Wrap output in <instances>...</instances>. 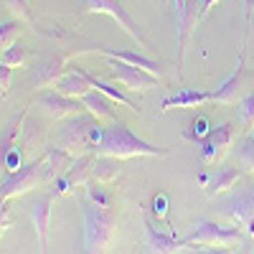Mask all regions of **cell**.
I'll return each mask as SVG.
<instances>
[{
	"mask_svg": "<svg viewBox=\"0 0 254 254\" xmlns=\"http://www.w3.org/2000/svg\"><path fill=\"white\" fill-rule=\"evenodd\" d=\"M168 147H155L150 142H145L142 137H137L130 127L122 120H112L110 127H104L102 142L97 147V155H110L117 160H127V158H137V155H168Z\"/></svg>",
	"mask_w": 254,
	"mask_h": 254,
	"instance_id": "cell-1",
	"label": "cell"
},
{
	"mask_svg": "<svg viewBox=\"0 0 254 254\" xmlns=\"http://www.w3.org/2000/svg\"><path fill=\"white\" fill-rule=\"evenodd\" d=\"M104 127L102 120H97L92 112L87 115H74L69 117V122L59 130V145L66 147L71 155H87V153H97V147L102 142Z\"/></svg>",
	"mask_w": 254,
	"mask_h": 254,
	"instance_id": "cell-2",
	"label": "cell"
},
{
	"mask_svg": "<svg viewBox=\"0 0 254 254\" xmlns=\"http://www.w3.org/2000/svg\"><path fill=\"white\" fill-rule=\"evenodd\" d=\"M117 219L110 208H102L92 201L84 203V249L104 252L115 239Z\"/></svg>",
	"mask_w": 254,
	"mask_h": 254,
	"instance_id": "cell-3",
	"label": "cell"
},
{
	"mask_svg": "<svg viewBox=\"0 0 254 254\" xmlns=\"http://www.w3.org/2000/svg\"><path fill=\"white\" fill-rule=\"evenodd\" d=\"M44 183H49L46 168H44V158H36L28 165L20 168V171L8 176V181L0 186V201H8L13 196H23V193H28V190L44 186Z\"/></svg>",
	"mask_w": 254,
	"mask_h": 254,
	"instance_id": "cell-4",
	"label": "cell"
},
{
	"mask_svg": "<svg viewBox=\"0 0 254 254\" xmlns=\"http://www.w3.org/2000/svg\"><path fill=\"white\" fill-rule=\"evenodd\" d=\"M242 231L239 229H226V226H219L214 221H198L193 224L190 234L183 239L186 247H234V244H242Z\"/></svg>",
	"mask_w": 254,
	"mask_h": 254,
	"instance_id": "cell-5",
	"label": "cell"
},
{
	"mask_svg": "<svg viewBox=\"0 0 254 254\" xmlns=\"http://www.w3.org/2000/svg\"><path fill=\"white\" fill-rule=\"evenodd\" d=\"M87 13H104V15H110L112 20H117V26L132 41H137L142 49H147V41H145L142 31L137 28L132 15L125 10V5L120 3V0H81V15H87Z\"/></svg>",
	"mask_w": 254,
	"mask_h": 254,
	"instance_id": "cell-6",
	"label": "cell"
},
{
	"mask_svg": "<svg viewBox=\"0 0 254 254\" xmlns=\"http://www.w3.org/2000/svg\"><path fill=\"white\" fill-rule=\"evenodd\" d=\"M237 125L234 122H221L219 127H211V132L201 140V160L203 165H216L226 153L229 147L237 140Z\"/></svg>",
	"mask_w": 254,
	"mask_h": 254,
	"instance_id": "cell-7",
	"label": "cell"
},
{
	"mask_svg": "<svg viewBox=\"0 0 254 254\" xmlns=\"http://www.w3.org/2000/svg\"><path fill=\"white\" fill-rule=\"evenodd\" d=\"M110 79L117 81L120 87H125V89H135V92L140 89V92H145V89L158 87V79H160V76L145 71V69H140V66H132V64H125V61L115 59V61L110 64Z\"/></svg>",
	"mask_w": 254,
	"mask_h": 254,
	"instance_id": "cell-8",
	"label": "cell"
},
{
	"mask_svg": "<svg viewBox=\"0 0 254 254\" xmlns=\"http://www.w3.org/2000/svg\"><path fill=\"white\" fill-rule=\"evenodd\" d=\"M226 208H229V216L242 229H247L249 237H254V186H247L237 193H231Z\"/></svg>",
	"mask_w": 254,
	"mask_h": 254,
	"instance_id": "cell-9",
	"label": "cell"
},
{
	"mask_svg": "<svg viewBox=\"0 0 254 254\" xmlns=\"http://www.w3.org/2000/svg\"><path fill=\"white\" fill-rule=\"evenodd\" d=\"M252 81V74L244 69V61L239 56V64L234 66V71H231L219 87L214 89V102H221V104H237L242 99V92L244 87Z\"/></svg>",
	"mask_w": 254,
	"mask_h": 254,
	"instance_id": "cell-10",
	"label": "cell"
},
{
	"mask_svg": "<svg viewBox=\"0 0 254 254\" xmlns=\"http://www.w3.org/2000/svg\"><path fill=\"white\" fill-rule=\"evenodd\" d=\"M38 104L44 107V112H46L51 120H69V117L79 115L81 107H84V102H81V99L66 97V94H61L59 89H56V92L41 94V97H38Z\"/></svg>",
	"mask_w": 254,
	"mask_h": 254,
	"instance_id": "cell-11",
	"label": "cell"
},
{
	"mask_svg": "<svg viewBox=\"0 0 254 254\" xmlns=\"http://www.w3.org/2000/svg\"><path fill=\"white\" fill-rule=\"evenodd\" d=\"M51 201H54V196L46 193V196H38V198L28 206V216H31V224H33V231H36V239H38V252H46V244H49Z\"/></svg>",
	"mask_w": 254,
	"mask_h": 254,
	"instance_id": "cell-12",
	"label": "cell"
},
{
	"mask_svg": "<svg viewBox=\"0 0 254 254\" xmlns=\"http://www.w3.org/2000/svg\"><path fill=\"white\" fill-rule=\"evenodd\" d=\"M66 61H69V56H64V54H51V56H46V59L36 66L31 81L36 84L38 89L54 87V84L64 76V71H66Z\"/></svg>",
	"mask_w": 254,
	"mask_h": 254,
	"instance_id": "cell-13",
	"label": "cell"
},
{
	"mask_svg": "<svg viewBox=\"0 0 254 254\" xmlns=\"http://www.w3.org/2000/svg\"><path fill=\"white\" fill-rule=\"evenodd\" d=\"M242 178V171L239 165H221L214 176H203L201 183L206 186V193L208 196H221L226 190H231Z\"/></svg>",
	"mask_w": 254,
	"mask_h": 254,
	"instance_id": "cell-14",
	"label": "cell"
},
{
	"mask_svg": "<svg viewBox=\"0 0 254 254\" xmlns=\"http://www.w3.org/2000/svg\"><path fill=\"white\" fill-rule=\"evenodd\" d=\"M214 102V92H198V89H181L173 97H165L160 104V112L168 110H193V107H203V104Z\"/></svg>",
	"mask_w": 254,
	"mask_h": 254,
	"instance_id": "cell-15",
	"label": "cell"
},
{
	"mask_svg": "<svg viewBox=\"0 0 254 254\" xmlns=\"http://www.w3.org/2000/svg\"><path fill=\"white\" fill-rule=\"evenodd\" d=\"M97 54H104L107 59H120L125 64H132V66H140L145 71H150L155 76H160V64L153 61V59H147L145 54H137V51H127V49H110V46H94Z\"/></svg>",
	"mask_w": 254,
	"mask_h": 254,
	"instance_id": "cell-16",
	"label": "cell"
},
{
	"mask_svg": "<svg viewBox=\"0 0 254 254\" xmlns=\"http://www.w3.org/2000/svg\"><path fill=\"white\" fill-rule=\"evenodd\" d=\"M193 8L188 0H176V23H178V66H183V51H186V41L190 36V28L196 26Z\"/></svg>",
	"mask_w": 254,
	"mask_h": 254,
	"instance_id": "cell-17",
	"label": "cell"
},
{
	"mask_svg": "<svg viewBox=\"0 0 254 254\" xmlns=\"http://www.w3.org/2000/svg\"><path fill=\"white\" fill-rule=\"evenodd\" d=\"M74 158H76V155H71L66 147L51 145L49 150H46V155H44V168H46L49 181H54V178H59V176L66 173V171H69V165L74 163Z\"/></svg>",
	"mask_w": 254,
	"mask_h": 254,
	"instance_id": "cell-18",
	"label": "cell"
},
{
	"mask_svg": "<svg viewBox=\"0 0 254 254\" xmlns=\"http://www.w3.org/2000/svg\"><path fill=\"white\" fill-rule=\"evenodd\" d=\"M56 89H59L61 94H66V97L81 99L84 94H89V92H92V84H89L87 76H84V71L76 66V69L66 71V74H64V76L56 81Z\"/></svg>",
	"mask_w": 254,
	"mask_h": 254,
	"instance_id": "cell-19",
	"label": "cell"
},
{
	"mask_svg": "<svg viewBox=\"0 0 254 254\" xmlns=\"http://www.w3.org/2000/svg\"><path fill=\"white\" fill-rule=\"evenodd\" d=\"M81 102H84V107H87V112H92L97 120H102V122L117 120V115H115V110H112V99H110L107 94H102V92L92 89L89 94L81 97Z\"/></svg>",
	"mask_w": 254,
	"mask_h": 254,
	"instance_id": "cell-20",
	"label": "cell"
},
{
	"mask_svg": "<svg viewBox=\"0 0 254 254\" xmlns=\"http://www.w3.org/2000/svg\"><path fill=\"white\" fill-rule=\"evenodd\" d=\"M145 234H147V249L150 252H178V249L186 247L183 239H176L171 234H160L150 219L145 221Z\"/></svg>",
	"mask_w": 254,
	"mask_h": 254,
	"instance_id": "cell-21",
	"label": "cell"
},
{
	"mask_svg": "<svg viewBox=\"0 0 254 254\" xmlns=\"http://www.w3.org/2000/svg\"><path fill=\"white\" fill-rule=\"evenodd\" d=\"M92 165H94V155H92V153H87V155H76L74 163L69 165V171L64 173V176L71 181L74 188H76V186H87V183L92 181Z\"/></svg>",
	"mask_w": 254,
	"mask_h": 254,
	"instance_id": "cell-22",
	"label": "cell"
},
{
	"mask_svg": "<svg viewBox=\"0 0 254 254\" xmlns=\"http://www.w3.org/2000/svg\"><path fill=\"white\" fill-rule=\"evenodd\" d=\"M84 71V76L89 79V84H92V89H97V92H102V94H107L112 102H117V104H125V107H130L132 112H137V104L127 97L122 89H117V87H112V84H107V81H102L99 76H94L92 71H87V69H81Z\"/></svg>",
	"mask_w": 254,
	"mask_h": 254,
	"instance_id": "cell-23",
	"label": "cell"
},
{
	"mask_svg": "<svg viewBox=\"0 0 254 254\" xmlns=\"http://www.w3.org/2000/svg\"><path fill=\"white\" fill-rule=\"evenodd\" d=\"M120 171H117V158H110V155H97L94 165H92V178L99 181V183H112L117 181Z\"/></svg>",
	"mask_w": 254,
	"mask_h": 254,
	"instance_id": "cell-24",
	"label": "cell"
},
{
	"mask_svg": "<svg viewBox=\"0 0 254 254\" xmlns=\"http://www.w3.org/2000/svg\"><path fill=\"white\" fill-rule=\"evenodd\" d=\"M26 115H28V110H23L18 117H15V122L8 127V130L0 135V168H3V158H5V153L10 150V147L15 145V137H18V132H20V125H23V120H26Z\"/></svg>",
	"mask_w": 254,
	"mask_h": 254,
	"instance_id": "cell-25",
	"label": "cell"
},
{
	"mask_svg": "<svg viewBox=\"0 0 254 254\" xmlns=\"http://www.w3.org/2000/svg\"><path fill=\"white\" fill-rule=\"evenodd\" d=\"M87 201L102 206V208H110L112 206V193H110V188L107 183H99V181H89L87 183Z\"/></svg>",
	"mask_w": 254,
	"mask_h": 254,
	"instance_id": "cell-26",
	"label": "cell"
},
{
	"mask_svg": "<svg viewBox=\"0 0 254 254\" xmlns=\"http://www.w3.org/2000/svg\"><path fill=\"white\" fill-rule=\"evenodd\" d=\"M28 56H31V51L23 44H13V46H8L3 54H0V61L8 64V66H26Z\"/></svg>",
	"mask_w": 254,
	"mask_h": 254,
	"instance_id": "cell-27",
	"label": "cell"
},
{
	"mask_svg": "<svg viewBox=\"0 0 254 254\" xmlns=\"http://www.w3.org/2000/svg\"><path fill=\"white\" fill-rule=\"evenodd\" d=\"M234 155H237V163H239L242 168H247L249 173H254V140H252V135L239 142V147H237Z\"/></svg>",
	"mask_w": 254,
	"mask_h": 254,
	"instance_id": "cell-28",
	"label": "cell"
},
{
	"mask_svg": "<svg viewBox=\"0 0 254 254\" xmlns=\"http://www.w3.org/2000/svg\"><path fill=\"white\" fill-rule=\"evenodd\" d=\"M208 132H211V122H208V117H196L193 122H190L188 130L183 132V137L190 140V142H198V145H201V140H203Z\"/></svg>",
	"mask_w": 254,
	"mask_h": 254,
	"instance_id": "cell-29",
	"label": "cell"
},
{
	"mask_svg": "<svg viewBox=\"0 0 254 254\" xmlns=\"http://www.w3.org/2000/svg\"><path fill=\"white\" fill-rule=\"evenodd\" d=\"M20 23H23V20H18V18L8 20V23H0V54L15 44V36L20 33Z\"/></svg>",
	"mask_w": 254,
	"mask_h": 254,
	"instance_id": "cell-30",
	"label": "cell"
},
{
	"mask_svg": "<svg viewBox=\"0 0 254 254\" xmlns=\"http://www.w3.org/2000/svg\"><path fill=\"white\" fill-rule=\"evenodd\" d=\"M237 104H239V107H237L239 122L247 127V130H252V127H254V94H244Z\"/></svg>",
	"mask_w": 254,
	"mask_h": 254,
	"instance_id": "cell-31",
	"label": "cell"
},
{
	"mask_svg": "<svg viewBox=\"0 0 254 254\" xmlns=\"http://www.w3.org/2000/svg\"><path fill=\"white\" fill-rule=\"evenodd\" d=\"M8 13H13L18 20H23V23H33V13L28 8V0H3Z\"/></svg>",
	"mask_w": 254,
	"mask_h": 254,
	"instance_id": "cell-32",
	"label": "cell"
},
{
	"mask_svg": "<svg viewBox=\"0 0 254 254\" xmlns=\"http://www.w3.org/2000/svg\"><path fill=\"white\" fill-rule=\"evenodd\" d=\"M20 160H23V153H20V147H10V150L5 153V158H3V168L8 171V176L10 173H15V171H20Z\"/></svg>",
	"mask_w": 254,
	"mask_h": 254,
	"instance_id": "cell-33",
	"label": "cell"
},
{
	"mask_svg": "<svg viewBox=\"0 0 254 254\" xmlns=\"http://www.w3.org/2000/svg\"><path fill=\"white\" fill-rule=\"evenodd\" d=\"M219 3V0H198V3H196V13H193V18H196V26L201 23V20L211 13V8H214Z\"/></svg>",
	"mask_w": 254,
	"mask_h": 254,
	"instance_id": "cell-34",
	"label": "cell"
},
{
	"mask_svg": "<svg viewBox=\"0 0 254 254\" xmlns=\"http://www.w3.org/2000/svg\"><path fill=\"white\" fill-rule=\"evenodd\" d=\"M10 79H13V66H8V64L0 61V92H8L10 89Z\"/></svg>",
	"mask_w": 254,
	"mask_h": 254,
	"instance_id": "cell-35",
	"label": "cell"
},
{
	"mask_svg": "<svg viewBox=\"0 0 254 254\" xmlns=\"http://www.w3.org/2000/svg\"><path fill=\"white\" fill-rule=\"evenodd\" d=\"M153 211H155V216H160V219L168 216V196L165 193H160V196L153 198Z\"/></svg>",
	"mask_w": 254,
	"mask_h": 254,
	"instance_id": "cell-36",
	"label": "cell"
},
{
	"mask_svg": "<svg viewBox=\"0 0 254 254\" xmlns=\"http://www.w3.org/2000/svg\"><path fill=\"white\" fill-rule=\"evenodd\" d=\"M10 226V216H8V211H5V203L3 208H0V237H3V231Z\"/></svg>",
	"mask_w": 254,
	"mask_h": 254,
	"instance_id": "cell-37",
	"label": "cell"
},
{
	"mask_svg": "<svg viewBox=\"0 0 254 254\" xmlns=\"http://www.w3.org/2000/svg\"><path fill=\"white\" fill-rule=\"evenodd\" d=\"M254 10V0H247V5H244V13H247V18H249V13Z\"/></svg>",
	"mask_w": 254,
	"mask_h": 254,
	"instance_id": "cell-38",
	"label": "cell"
},
{
	"mask_svg": "<svg viewBox=\"0 0 254 254\" xmlns=\"http://www.w3.org/2000/svg\"><path fill=\"white\" fill-rule=\"evenodd\" d=\"M252 140H254V127H252Z\"/></svg>",
	"mask_w": 254,
	"mask_h": 254,
	"instance_id": "cell-39",
	"label": "cell"
},
{
	"mask_svg": "<svg viewBox=\"0 0 254 254\" xmlns=\"http://www.w3.org/2000/svg\"><path fill=\"white\" fill-rule=\"evenodd\" d=\"M3 203H5V201H0V208H3Z\"/></svg>",
	"mask_w": 254,
	"mask_h": 254,
	"instance_id": "cell-40",
	"label": "cell"
}]
</instances>
